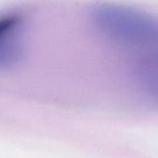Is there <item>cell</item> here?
I'll return each instance as SVG.
<instances>
[{"label": "cell", "mask_w": 158, "mask_h": 158, "mask_svg": "<svg viewBox=\"0 0 158 158\" xmlns=\"http://www.w3.org/2000/svg\"><path fill=\"white\" fill-rule=\"evenodd\" d=\"M90 17L100 35L122 47L143 48L156 42L157 19L142 9L100 3L92 7Z\"/></svg>", "instance_id": "1"}, {"label": "cell", "mask_w": 158, "mask_h": 158, "mask_svg": "<svg viewBox=\"0 0 158 158\" xmlns=\"http://www.w3.org/2000/svg\"><path fill=\"white\" fill-rule=\"evenodd\" d=\"M22 25L23 19L19 14L0 17V69L15 66L22 58Z\"/></svg>", "instance_id": "2"}]
</instances>
